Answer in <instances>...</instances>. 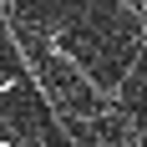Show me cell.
<instances>
[{
	"label": "cell",
	"mask_w": 147,
	"mask_h": 147,
	"mask_svg": "<svg viewBox=\"0 0 147 147\" xmlns=\"http://www.w3.org/2000/svg\"><path fill=\"white\" fill-rule=\"evenodd\" d=\"M0 147H10V142H0Z\"/></svg>",
	"instance_id": "cell-1"
}]
</instances>
